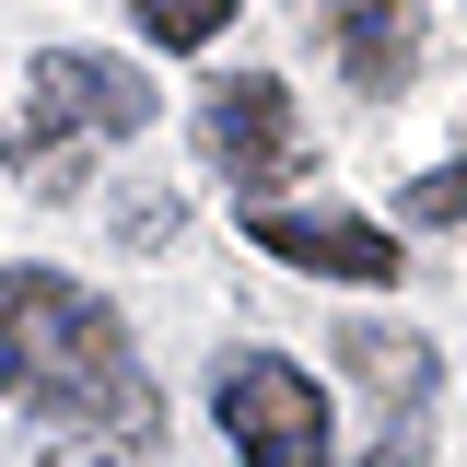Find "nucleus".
<instances>
[{"label": "nucleus", "mask_w": 467, "mask_h": 467, "mask_svg": "<svg viewBox=\"0 0 467 467\" xmlns=\"http://www.w3.org/2000/svg\"><path fill=\"white\" fill-rule=\"evenodd\" d=\"M339 362L362 374V398L398 409V432L420 420V398H432V350L409 339V327H339Z\"/></svg>", "instance_id": "obj_7"}, {"label": "nucleus", "mask_w": 467, "mask_h": 467, "mask_svg": "<svg viewBox=\"0 0 467 467\" xmlns=\"http://www.w3.org/2000/svg\"><path fill=\"white\" fill-rule=\"evenodd\" d=\"M47 467H106V456H47Z\"/></svg>", "instance_id": "obj_11"}, {"label": "nucleus", "mask_w": 467, "mask_h": 467, "mask_svg": "<svg viewBox=\"0 0 467 467\" xmlns=\"http://www.w3.org/2000/svg\"><path fill=\"white\" fill-rule=\"evenodd\" d=\"M199 140H211V164H223L234 187H281V175L304 164V117H292V94L269 82V70H234V82H211Z\"/></svg>", "instance_id": "obj_5"}, {"label": "nucleus", "mask_w": 467, "mask_h": 467, "mask_svg": "<svg viewBox=\"0 0 467 467\" xmlns=\"http://www.w3.org/2000/svg\"><path fill=\"white\" fill-rule=\"evenodd\" d=\"M245 234L281 257V269H316V281H398V234L374 223V211H339V199H257Z\"/></svg>", "instance_id": "obj_4"}, {"label": "nucleus", "mask_w": 467, "mask_h": 467, "mask_svg": "<svg viewBox=\"0 0 467 467\" xmlns=\"http://www.w3.org/2000/svg\"><path fill=\"white\" fill-rule=\"evenodd\" d=\"M398 211H409V223H467V152H456V164H432Z\"/></svg>", "instance_id": "obj_9"}, {"label": "nucleus", "mask_w": 467, "mask_h": 467, "mask_svg": "<svg viewBox=\"0 0 467 467\" xmlns=\"http://www.w3.org/2000/svg\"><path fill=\"white\" fill-rule=\"evenodd\" d=\"M0 386L70 432H117V444L152 432V386H140L117 304H94L58 269H0Z\"/></svg>", "instance_id": "obj_1"}, {"label": "nucleus", "mask_w": 467, "mask_h": 467, "mask_svg": "<svg viewBox=\"0 0 467 467\" xmlns=\"http://www.w3.org/2000/svg\"><path fill=\"white\" fill-rule=\"evenodd\" d=\"M211 420L245 467H327V398L281 350H223L211 362Z\"/></svg>", "instance_id": "obj_2"}, {"label": "nucleus", "mask_w": 467, "mask_h": 467, "mask_svg": "<svg viewBox=\"0 0 467 467\" xmlns=\"http://www.w3.org/2000/svg\"><path fill=\"white\" fill-rule=\"evenodd\" d=\"M339 70L362 94H409V70H420V0H339Z\"/></svg>", "instance_id": "obj_6"}, {"label": "nucleus", "mask_w": 467, "mask_h": 467, "mask_svg": "<svg viewBox=\"0 0 467 467\" xmlns=\"http://www.w3.org/2000/svg\"><path fill=\"white\" fill-rule=\"evenodd\" d=\"M362 467H420V432H386V444H362Z\"/></svg>", "instance_id": "obj_10"}, {"label": "nucleus", "mask_w": 467, "mask_h": 467, "mask_svg": "<svg viewBox=\"0 0 467 467\" xmlns=\"http://www.w3.org/2000/svg\"><path fill=\"white\" fill-rule=\"evenodd\" d=\"M129 129H152V82L129 58H94V47L36 58V129H24V152H47V140H129Z\"/></svg>", "instance_id": "obj_3"}, {"label": "nucleus", "mask_w": 467, "mask_h": 467, "mask_svg": "<svg viewBox=\"0 0 467 467\" xmlns=\"http://www.w3.org/2000/svg\"><path fill=\"white\" fill-rule=\"evenodd\" d=\"M129 24H140L152 47H211L234 24V0H129Z\"/></svg>", "instance_id": "obj_8"}]
</instances>
